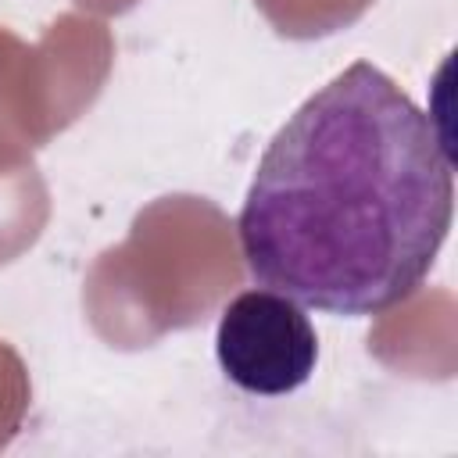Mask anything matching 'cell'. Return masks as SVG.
<instances>
[{
	"label": "cell",
	"mask_w": 458,
	"mask_h": 458,
	"mask_svg": "<svg viewBox=\"0 0 458 458\" xmlns=\"http://www.w3.org/2000/svg\"><path fill=\"white\" fill-rule=\"evenodd\" d=\"M454 218V172L433 118L354 61L272 136L236 229L247 272L301 308L369 318L429 276Z\"/></svg>",
	"instance_id": "obj_1"
},
{
	"label": "cell",
	"mask_w": 458,
	"mask_h": 458,
	"mask_svg": "<svg viewBox=\"0 0 458 458\" xmlns=\"http://www.w3.org/2000/svg\"><path fill=\"white\" fill-rule=\"evenodd\" d=\"M215 354L233 386L283 397L304 386L318 365V333L304 308L268 286L236 293L218 318Z\"/></svg>",
	"instance_id": "obj_2"
}]
</instances>
